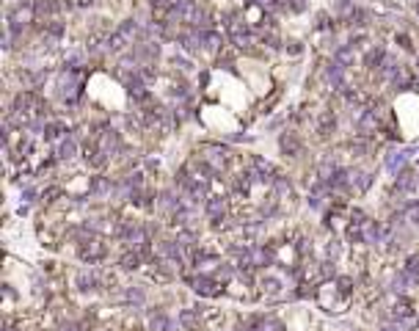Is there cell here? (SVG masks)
I'll use <instances>...</instances> for the list:
<instances>
[{"label": "cell", "instance_id": "6da1fadb", "mask_svg": "<svg viewBox=\"0 0 419 331\" xmlns=\"http://www.w3.org/2000/svg\"><path fill=\"white\" fill-rule=\"evenodd\" d=\"M99 149H102L105 155H116L121 152V138L116 130H102L99 133Z\"/></svg>", "mask_w": 419, "mask_h": 331}, {"label": "cell", "instance_id": "7a4b0ae2", "mask_svg": "<svg viewBox=\"0 0 419 331\" xmlns=\"http://www.w3.org/2000/svg\"><path fill=\"white\" fill-rule=\"evenodd\" d=\"M80 254H83V260H86V262H97V260H102V257H105V243H102V240H97V238H91V240H86V243H83Z\"/></svg>", "mask_w": 419, "mask_h": 331}, {"label": "cell", "instance_id": "3957f363", "mask_svg": "<svg viewBox=\"0 0 419 331\" xmlns=\"http://www.w3.org/2000/svg\"><path fill=\"white\" fill-rule=\"evenodd\" d=\"M191 285H193L196 293H199V295H207V298H215V295L221 293V285H218L215 279H210V276H199V279H193Z\"/></svg>", "mask_w": 419, "mask_h": 331}, {"label": "cell", "instance_id": "277c9868", "mask_svg": "<svg viewBox=\"0 0 419 331\" xmlns=\"http://www.w3.org/2000/svg\"><path fill=\"white\" fill-rule=\"evenodd\" d=\"M323 75H326V83L334 86V89H342V86H345V66L336 64V61H331Z\"/></svg>", "mask_w": 419, "mask_h": 331}, {"label": "cell", "instance_id": "5b68a950", "mask_svg": "<svg viewBox=\"0 0 419 331\" xmlns=\"http://www.w3.org/2000/svg\"><path fill=\"white\" fill-rule=\"evenodd\" d=\"M229 36H232V42L240 44V47L251 42V33H248L246 22H240V19H232V22H229Z\"/></svg>", "mask_w": 419, "mask_h": 331}, {"label": "cell", "instance_id": "8992f818", "mask_svg": "<svg viewBox=\"0 0 419 331\" xmlns=\"http://www.w3.org/2000/svg\"><path fill=\"white\" fill-rule=\"evenodd\" d=\"M204 210H207V215L210 218L218 224V221H224V213H226V201L221 199V196H210L207 199V205H204Z\"/></svg>", "mask_w": 419, "mask_h": 331}, {"label": "cell", "instance_id": "52a82bcc", "mask_svg": "<svg viewBox=\"0 0 419 331\" xmlns=\"http://www.w3.org/2000/svg\"><path fill=\"white\" fill-rule=\"evenodd\" d=\"M174 14H179V19H185V22L199 19V11H196L193 0H177V3H174Z\"/></svg>", "mask_w": 419, "mask_h": 331}, {"label": "cell", "instance_id": "ba28073f", "mask_svg": "<svg viewBox=\"0 0 419 331\" xmlns=\"http://www.w3.org/2000/svg\"><path fill=\"white\" fill-rule=\"evenodd\" d=\"M408 155H411V149H405V152H391V155H386V168L391 174H400L403 168H405V163H408Z\"/></svg>", "mask_w": 419, "mask_h": 331}, {"label": "cell", "instance_id": "9c48e42d", "mask_svg": "<svg viewBox=\"0 0 419 331\" xmlns=\"http://www.w3.org/2000/svg\"><path fill=\"white\" fill-rule=\"evenodd\" d=\"M251 180H259V182H268L270 180V174H273V166L268 163V160H254L251 163Z\"/></svg>", "mask_w": 419, "mask_h": 331}, {"label": "cell", "instance_id": "30bf717a", "mask_svg": "<svg viewBox=\"0 0 419 331\" xmlns=\"http://www.w3.org/2000/svg\"><path fill=\"white\" fill-rule=\"evenodd\" d=\"M416 185H419V177H416V174H411V171L397 174V191H400V193H414Z\"/></svg>", "mask_w": 419, "mask_h": 331}, {"label": "cell", "instance_id": "8fae6325", "mask_svg": "<svg viewBox=\"0 0 419 331\" xmlns=\"http://www.w3.org/2000/svg\"><path fill=\"white\" fill-rule=\"evenodd\" d=\"M201 160H204L215 174H221V171H224V166H226V158L218 149H207V155H201Z\"/></svg>", "mask_w": 419, "mask_h": 331}, {"label": "cell", "instance_id": "7c38bea8", "mask_svg": "<svg viewBox=\"0 0 419 331\" xmlns=\"http://www.w3.org/2000/svg\"><path fill=\"white\" fill-rule=\"evenodd\" d=\"M158 207H160L163 213H174V215H177V213H179V199H177L174 193L166 191V193L158 196Z\"/></svg>", "mask_w": 419, "mask_h": 331}, {"label": "cell", "instance_id": "4fadbf2b", "mask_svg": "<svg viewBox=\"0 0 419 331\" xmlns=\"http://www.w3.org/2000/svg\"><path fill=\"white\" fill-rule=\"evenodd\" d=\"M33 11H36V17H56V11H58V3L56 0H36L33 3Z\"/></svg>", "mask_w": 419, "mask_h": 331}, {"label": "cell", "instance_id": "5bb4252c", "mask_svg": "<svg viewBox=\"0 0 419 331\" xmlns=\"http://www.w3.org/2000/svg\"><path fill=\"white\" fill-rule=\"evenodd\" d=\"M75 152H77V144H75V138H64L61 144L56 146V155L61 160H69V158H75Z\"/></svg>", "mask_w": 419, "mask_h": 331}, {"label": "cell", "instance_id": "9a60e30c", "mask_svg": "<svg viewBox=\"0 0 419 331\" xmlns=\"http://www.w3.org/2000/svg\"><path fill=\"white\" fill-rule=\"evenodd\" d=\"M378 127V111H364L359 116V130L361 133H373Z\"/></svg>", "mask_w": 419, "mask_h": 331}, {"label": "cell", "instance_id": "2e32d148", "mask_svg": "<svg viewBox=\"0 0 419 331\" xmlns=\"http://www.w3.org/2000/svg\"><path fill=\"white\" fill-rule=\"evenodd\" d=\"M370 188V174H361V171H350V191H367Z\"/></svg>", "mask_w": 419, "mask_h": 331}, {"label": "cell", "instance_id": "e0dca14e", "mask_svg": "<svg viewBox=\"0 0 419 331\" xmlns=\"http://www.w3.org/2000/svg\"><path fill=\"white\" fill-rule=\"evenodd\" d=\"M64 124H58V121H53V124H47L44 127V136H47V141H56V144H61L66 136H64Z\"/></svg>", "mask_w": 419, "mask_h": 331}, {"label": "cell", "instance_id": "ac0fdd59", "mask_svg": "<svg viewBox=\"0 0 419 331\" xmlns=\"http://www.w3.org/2000/svg\"><path fill=\"white\" fill-rule=\"evenodd\" d=\"M336 127V119H334V113H323L320 119H317V133L320 136H328L331 130Z\"/></svg>", "mask_w": 419, "mask_h": 331}, {"label": "cell", "instance_id": "d6986e66", "mask_svg": "<svg viewBox=\"0 0 419 331\" xmlns=\"http://www.w3.org/2000/svg\"><path fill=\"white\" fill-rule=\"evenodd\" d=\"M61 97H66L69 99V94L75 91V86H77V80H75V75H69V72H64V75H61Z\"/></svg>", "mask_w": 419, "mask_h": 331}, {"label": "cell", "instance_id": "ffe728a7", "mask_svg": "<svg viewBox=\"0 0 419 331\" xmlns=\"http://www.w3.org/2000/svg\"><path fill=\"white\" fill-rule=\"evenodd\" d=\"M86 158H89V163H91L94 168H102V166L108 163V155L99 149V146H97V149H89V152H86Z\"/></svg>", "mask_w": 419, "mask_h": 331}, {"label": "cell", "instance_id": "44dd1931", "mask_svg": "<svg viewBox=\"0 0 419 331\" xmlns=\"http://www.w3.org/2000/svg\"><path fill=\"white\" fill-rule=\"evenodd\" d=\"M152 328L154 331H174V323L168 320L163 312H158V315H152Z\"/></svg>", "mask_w": 419, "mask_h": 331}, {"label": "cell", "instance_id": "7402d4cb", "mask_svg": "<svg viewBox=\"0 0 419 331\" xmlns=\"http://www.w3.org/2000/svg\"><path fill=\"white\" fill-rule=\"evenodd\" d=\"M201 44H204L207 47V50H218V47H221V36H218V33H215V31H204V33H201Z\"/></svg>", "mask_w": 419, "mask_h": 331}, {"label": "cell", "instance_id": "603a6c76", "mask_svg": "<svg viewBox=\"0 0 419 331\" xmlns=\"http://www.w3.org/2000/svg\"><path fill=\"white\" fill-rule=\"evenodd\" d=\"M405 276H408L411 285H419V257H411L408 265H405Z\"/></svg>", "mask_w": 419, "mask_h": 331}, {"label": "cell", "instance_id": "cb8c5ba5", "mask_svg": "<svg viewBox=\"0 0 419 331\" xmlns=\"http://www.w3.org/2000/svg\"><path fill=\"white\" fill-rule=\"evenodd\" d=\"M273 191L279 196H284V199H290V196H293V185H290L284 177H273Z\"/></svg>", "mask_w": 419, "mask_h": 331}, {"label": "cell", "instance_id": "d4e9b609", "mask_svg": "<svg viewBox=\"0 0 419 331\" xmlns=\"http://www.w3.org/2000/svg\"><path fill=\"white\" fill-rule=\"evenodd\" d=\"M179 323H182L188 331H196V328H199V317H196V312H191V309H185V312L179 315Z\"/></svg>", "mask_w": 419, "mask_h": 331}, {"label": "cell", "instance_id": "484cf974", "mask_svg": "<svg viewBox=\"0 0 419 331\" xmlns=\"http://www.w3.org/2000/svg\"><path fill=\"white\" fill-rule=\"evenodd\" d=\"M77 287H80V290H94V287H97V276L89 273V271L77 273Z\"/></svg>", "mask_w": 419, "mask_h": 331}, {"label": "cell", "instance_id": "4316f807", "mask_svg": "<svg viewBox=\"0 0 419 331\" xmlns=\"http://www.w3.org/2000/svg\"><path fill=\"white\" fill-rule=\"evenodd\" d=\"M397 72H400V66H397L395 58H383V61H381V75H383V78H395Z\"/></svg>", "mask_w": 419, "mask_h": 331}, {"label": "cell", "instance_id": "83f0119b", "mask_svg": "<svg viewBox=\"0 0 419 331\" xmlns=\"http://www.w3.org/2000/svg\"><path fill=\"white\" fill-rule=\"evenodd\" d=\"M281 149H284L287 155H295V152L301 149V141L295 138L293 133H290V136H284V138H281Z\"/></svg>", "mask_w": 419, "mask_h": 331}, {"label": "cell", "instance_id": "f1b7e54d", "mask_svg": "<svg viewBox=\"0 0 419 331\" xmlns=\"http://www.w3.org/2000/svg\"><path fill=\"white\" fill-rule=\"evenodd\" d=\"M91 191L97 193V196H108V193H113V185H111V182H108L105 177H99V180H94Z\"/></svg>", "mask_w": 419, "mask_h": 331}, {"label": "cell", "instance_id": "f546056e", "mask_svg": "<svg viewBox=\"0 0 419 331\" xmlns=\"http://www.w3.org/2000/svg\"><path fill=\"white\" fill-rule=\"evenodd\" d=\"M141 257H144V254H141L138 248H135V251L124 254V260H121V265H124L127 271H133V268H138V265H141Z\"/></svg>", "mask_w": 419, "mask_h": 331}, {"label": "cell", "instance_id": "4dcf8cb0", "mask_svg": "<svg viewBox=\"0 0 419 331\" xmlns=\"http://www.w3.org/2000/svg\"><path fill=\"white\" fill-rule=\"evenodd\" d=\"M334 61L336 64H350V61H353V47H339V50L334 53Z\"/></svg>", "mask_w": 419, "mask_h": 331}, {"label": "cell", "instance_id": "1f68e13d", "mask_svg": "<svg viewBox=\"0 0 419 331\" xmlns=\"http://www.w3.org/2000/svg\"><path fill=\"white\" fill-rule=\"evenodd\" d=\"M182 44H185V50H199L201 47V33H188V36H182Z\"/></svg>", "mask_w": 419, "mask_h": 331}, {"label": "cell", "instance_id": "d6a6232c", "mask_svg": "<svg viewBox=\"0 0 419 331\" xmlns=\"http://www.w3.org/2000/svg\"><path fill=\"white\" fill-rule=\"evenodd\" d=\"M364 61H367V66L381 64V61H383V50H381V47H373V50L367 53V58H364Z\"/></svg>", "mask_w": 419, "mask_h": 331}, {"label": "cell", "instance_id": "836d02e7", "mask_svg": "<svg viewBox=\"0 0 419 331\" xmlns=\"http://www.w3.org/2000/svg\"><path fill=\"white\" fill-rule=\"evenodd\" d=\"M138 56H141V58H154V56H158V44H144V47H138Z\"/></svg>", "mask_w": 419, "mask_h": 331}, {"label": "cell", "instance_id": "e575fe53", "mask_svg": "<svg viewBox=\"0 0 419 331\" xmlns=\"http://www.w3.org/2000/svg\"><path fill=\"white\" fill-rule=\"evenodd\" d=\"M259 331H281V323H279V320H273V317H270V320H262Z\"/></svg>", "mask_w": 419, "mask_h": 331}, {"label": "cell", "instance_id": "d590c367", "mask_svg": "<svg viewBox=\"0 0 419 331\" xmlns=\"http://www.w3.org/2000/svg\"><path fill=\"white\" fill-rule=\"evenodd\" d=\"M262 287H265V293H276V290H279V279H273V276H270V279L262 282Z\"/></svg>", "mask_w": 419, "mask_h": 331}, {"label": "cell", "instance_id": "8d00e7d4", "mask_svg": "<svg viewBox=\"0 0 419 331\" xmlns=\"http://www.w3.org/2000/svg\"><path fill=\"white\" fill-rule=\"evenodd\" d=\"M127 298H130V301H138V303H144V293H141V290H130V293H127Z\"/></svg>", "mask_w": 419, "mask_h": 331}, {"label": "cell", "instance_id": "74e56055", "mask_svg": "<svg viewBox=\"0 0 419 331\" xmlns=\"http://www.w3.org/2000/svg\"><path fill=\"white\" fill-rule=\"evenodd\" d=\"M408 215H411V221H414V224L419 226V205H414V207H411V213H408Z\"/></svg>", "mask_w": 419, "mask_h": 331}, {"label": "cell", "instance_id": "f35d334b", "mask_svg": "<svg viewBox=\"0 0 419 331\" xmlns=\"http://www.w3.org/2000/svg\"><path fill=\"white\" fill-rule=\"evenodd\" d=\"M336 9H339V11H348V9H350V0H336Z\"/></svg>", "mask_w": 419, "mask_h": 331}, {"label": "cell", "instance_id": "ab89813d", "mask_svg": "<svg viewBox=\"0 0 419 331\" xmlns=\"http://www.w3.org/2000/svg\"><path fill=\"white\" fill-rule=\"evenodd\" d=\"M254 3H259V6H265V9H268V6H273L276 0H254Z\"/></svg>", "mask_w": 419, "mask_h": 331}, {"label": "cell", "instance_id": "60d3db41", "mask_svg": "<svg viewBox=\"0 0 419 331\" xmlns=\"http://www.w3.org/2000/svg\"><path fill=\"white\" fill-rule=\"evenodd\" d=\"M11 331H17V328H11Z\"/></svg>", "mask_w": 419, "mask_h": 331}, {"label": "cell", "instance_id": "b9f144b4", "mask_svg": "<svg viewBox=\"0 0 419 331\" xmlns=\"http://www.w3.org/2000/svg\"><path fill=\"white\" fill-rule=\"evenodd\" d=\"M416 11H419V6H416Z\"/></svg>", "mask_w": 419, "mask_h": 331}]
</instances>
